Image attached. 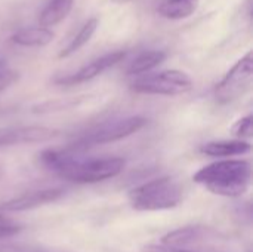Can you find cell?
Returning <instances> with one entry per match:
<instances>
[{
    "label": "cell",
    "mask_w": 253,
    "mask_h": 252,
    "mask_svg": "<svg viewBox=\"0 0 253 252\" xmlns=\"http://www.w3.org/2000/svg\"><path fill=\"white\" fill-rule=\"evenodd\" d=\"M145 125H147V119L142 116H130L125 119H117L113 122L110 120L86 131L83 135L76 138L68 146L67 150L76 154L79 151H84L96 146L116 143V141H120L123 138L133 135L135 132L141 131Z\"/></svg>",
    "instance_id": "3957f363"
},
{
    "label": "cell",
    "mask_w": 253,
    "mask_h": 252,
    "mask_svg": "<svg viewBox=\"0 0 253 252\" xmlns=\"http://www.w3.org/2000/svg\"><path fill=\"white\" fill-rule=\"evenodd\" d=\"M4 220H7V218L4 215H0V221H4Z\"/></svg>",
    "instance_id": "7402d4cb"
},
{
    "label": "cell",
    "mask_w": 253,
    "mask_h": 252,
    "mask_svg": "<svg viewBox=\"0 0 253 252\" xmlns=\"http://www.w3.org/2000/svg\"><path fill=\"white\" fill-rule=\"evenodd\" d=\"M200 151L206 156L212 157H230L239 156L251 151V144L243 140H222V141H211L200 147Z\"/></svg>",
    "instance_id": "8fae6325"
},
{
    "label": "cell",
    "mask_w": 253,
    "mask_h": 252,
    "mask_svg": "<svg viewBox=\"0 0 253 252\" xmlns=\"http://www.w3.org/2000/svg\"><path fill=\"white\" fill-rule=\"evenodd\" d=\"M206 230L199 226H188V227H181L178 230H173L162 238V245L172 247V248H181L196 244L203 238Z\"/></svg>",
    "instance_id": "9a60e30c"
},
{
    "label": "cell",
    "mask_w": 253,
    "mask_h": 252,
    "mask_svg": "<svg viewBox=\"0 0 253 252\" xmlns=\"http://www.w3.org/2000/svg\"><path fill=\"white\" fill-rule=\"evenodd\" d=\"M18 77H19L18 71L12 68L6 59L0 58V92L12 86L18 80Z\"/></svg>",
    "instance_id": "e0dca14e"
},
{
    "label": "cell",
    "mask_w": 253,
    "mask_h": 252,
    "mask_svg": "<svg viewBox=\"0 0 253 252\" xmlns=\"http://www.w3.org/2000/svg\"><path fill=\"white\" fill-rule=\"evenodd\" d=\"M233 134L236 137H239L240 140L243 138H251L253 135V116L248 114L245 117H242L240 120H237V123L233 126Z\"/></svg>",
    "instance_id": "ac0fdd59"
},
{
    "label": "cell",
    "mask_w": 253,
    "mask_h": 252,
    "mask_svg": "<svg viewBox=\"0 0 253 252\" xmlns=\"http://www.w3.org/2000/svg\"><path fill=\"white\" fill-rule=\"evenodd\" d=\"M199 3L200 0H163L157 7V13L166 19H185L197 10Z\"/></svg>",
    "instance_id": "5bb4252c"
},
{
    "label": "cell",
    "mask_w": 253,
    "mask_h": 252,
    "mask_svg": "<svg viewBox=\"0 0 253 252\" xmlns=\"http://www.w3.org/2000/svg\"><path fill=\"white\" fill-rule=\"evenodd\" d=\"M182 201L181 186L170 177H162L151 180L135 187L129 193L130 206L135 211L153 212L172 209Z\"/></svg>",
    "instance_id": "7a4b0ae2"
},
{
    "label": "cell",
    "mask_w": 253,
    "mask_h": 252,
    "mask_svg": "<svg viewBox=\"0 0 253 252\" xmlns=\"http://www.w3.org/2000/svg\"><path fill=\"white\" fill-rule=\"evenodd\" d=\"M142 252H193L187 251V250H181V248H172V247H166V245H147L142 248Z\"/></svg>",
    "instance_id": "ffe728a7"
},
{
    "label": "cell",
    "mask_w": 253,
    "mask_h": 252,
    "mask_svg": "<svg viewBox=\"0 0 253 252\" xmlns=\"http://www.w3.org/2000/svg\"><path fill=\"white\" fill-rule=\"evenodd\" d=\"M125 168L122 157H101L80 160L76 156L58 172L67 181L77 184H93L117 177Z\"/></svg>",
    "instance_id": "277c9868"
},
{
    "label": "cell",
    "mask_w": 253,
    "mask_h": 252,
    "mask_svg": "<svg viewBox=\"0 0 253 252\" xmlns=\"http://www.w3.org/2000/svg\"><path fill=\"white\" fill-rule=\"evenodd\" d=\"M58 137L56 129L46 126H18V128H4L0 129V149L19 146V144H33L44 143Z\"/></svg>",
    "instance_id": "ba28073f"
},
{
    "label": "cell",
    "mask_w": 253,
    "mask_h": 252,
    "mask_svg": "<svg viewBox=\"0 0 253 252\" xmlns=\"http://www.w3.org/2000/svg\"><path fill=\"white\" fill-rule=\"evenodd\" d=\"M193 88L191 77L181 70H163L159 73H147L136 77L130 83V89L145 95H181Z\"/></svg>",
    "instance_id": "5b68a950"
},
{
    "label": "cell",
    "mask_w": 253,
    "mask_h": 252,
    "mask_svg": "<svg viewBox=\"0 0 253 252\" xmlns=\"http://www.w3.org/2000/svg\"><path fill=\"white\" fill-rule=\"evenodd\" d=\"M166 59V52L163 50H145L141 52L138 56H135L130 64L126 68V74L127 76H142L147 74L148 71H151L153 68L159 67L163 61Z\"/></svg>",
    "instance_id": "4fadbf2b"
},
{
    "label": "cell",
    "mask_w": 253,
    "mask_h": 252,
    "mask_svg": "<svg viewBox=\"0 0 253 252\" xmlns=\"http://www.w3.org/2000/svg\"><path fill=\"white\" fill-rule=\"evenodd\" d=\"M76 0H49L39 15V25L50 28L61 24L73 10Z\"/></svg>",
    "instance_id": "7c38bea8"
},
{
    "label": "cell",
    "mask_w": 253,
    "mask_h": 252,
    "mask_svg": "<svg viewBox=\"0 0 253 252\" xmlns=\"http://www.w3.org/2000/svg\"><path fill=\"white\" fill-rule=\"evenodd\" d=\"M64 196L62 189H42V190H34L30 193H24L18 198H13L10 201H6L0 203V211L6 212H21V211H28L34 209L47 203H52Z\"/></svg>",
    "instance_id": "9c48e42d"
},
{
    "label": "cell",
    "mask_w": 253,
    "mask_h": 252,
    "mask_svg": "<svg viewBox=\"0 0 253 252\" xmlns=\"http://www.w3.org/2000/svg\"><path fill=\"white\" fill-rule=\"evenodd\" d=\"M98 25H99V19L98 18H90L87 19L82 27L80 30L77 31V34L71 39L70 43H67V46L59 52L58 58H68L70 55L76 53L77 50H80L86 43L90 42V39L93 37L95 31L98 30Z\"/></svg>",
    "instance_id": "2e32d148"
},
{
    "label": "cell",
    "mask_w": 253,
    "mask_h": 252,
    "mask_svg": "<svg viewBox=\"0 0 253 252\" xmlns=\"http://www.w3.org/2000/svg\"><path fill=\"white\" fill-rule=\"evenodd\" d=\"M132 1H135V0H111V3H114V4H126V3H132Z\"/></svg>",
    "instance_id": "44dd1931"
},
{
    "label": "cell",
    "mask_w": 253,
    "mask_h": 252,
    "mask_svg": "<svg viewBox=\"0 0 253 252\" xmlns=\"http://www.w3.org/2000/svg\"><path fill=\"white\" fill-rule=\"evenodd\" d=\"M22 230V226L12 223L9 218L4 221H0V239H9L16 236Z\"/></svg>",
    "instance_id": "d6986e66"
},
{
    "label": "cell",
    "mask_w": 253,
    "mask_h": 252,
    "mask_svg": "<svg viewBox=\"0 0 253 252\" xmlns=\"http://www.w3.org/2000/svg\"><path fill=\"white\" fill-rule=\"evenodd\" d=\"M253 83V55L249 50L242 56L231 70L221 79L215 88V100L219 104H231L242 98Z\"/></svg>",
    "instance_id": "8992f818"
},
{
    "label": "cell",
    "mask_w": 253,
    "mask_h": 252,
    "mask_svg": "<svg viewBox=\"0 0 253 252\" xmlns=\"http://www.w3.org/2000/svg\"><path fill=\"white\" fill-rule=\"evenodd\" d=\"M193 180L211 193L225 198L245 195L252 180V165L245 159H224L199 169Z\"/></svg>",
    "instance_id": "6da1fadb"
},
{
    "label": "cell",
    "mask_w": 253,
    "mask_h": 252,
    "mask_svg": "<svg viewBox=\"0 0 253 252\" xmlns=\"http://www.w3.org/2000/svg\"><path fill=\"white\" fill-rule=\"evenodd\" d=\"M126 56L125 50H116V52H110L105 53L93 61H90L89 64L83 65L80 70L67 74V76H61L55 79L56 85H64V86H73V85H80L84 82H89L95 77H98L99 74H102L104 71H107L108 68L117 65L120 61H123Z\"/></svg>",
    "instance_id": "52a82bcc"
},
{
    "label": "cell",
    "mask_w": 253,
    "mask_h": 252,
    "mask_svg": "<svg viewBox=\"0 0 253 252\" xmlns=\"http://www.w3.org/2000/svg\"><path fill=\"white\" fill-rule=\"evenodd\" d=\"M55 39V33L50 28L42 25H31L16 30L10 36V42L24 48H40L49 45Z\"/></svg>",
    "instance_id": "30bf717a"
}]
</instances>
